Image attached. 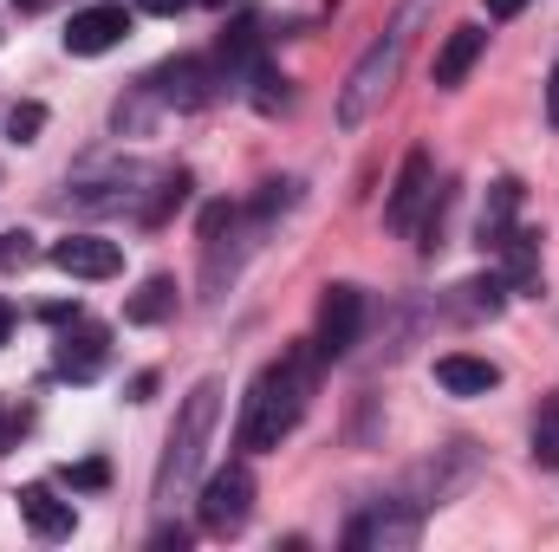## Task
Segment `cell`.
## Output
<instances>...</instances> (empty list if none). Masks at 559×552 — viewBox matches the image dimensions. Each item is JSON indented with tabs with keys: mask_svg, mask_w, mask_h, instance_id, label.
<instances>
[{
	"mask_svg": "<svg viewBox=\"0 0 559 552\" xmlns=\"http://www.w3.org/2000/svg\"><path fill=\"white\" fill-rule=\"evenodd\" d=\"M215 410H222V384L209 377V384L189 391V404H182L176 429H169V448H163V461H156V501H176V494L195 481V468H202V455H209V435H215Z\"/></svg>",
	"mask_w": 559,
	"mask_h": 552,
	"instance_id": "obj_2",
	"label": "cell"
},
{
	"mask_svg": "<svg viewBox=\"0 0 559 552\" xmlns=\"http://www.w3.org/2000/svg\"><path fill=\"white\" fill-rule=\"evenodd\" d=\"M131 33V7H85V13H72V26H66V52H79V59H98V52H111L118 39Z\"/></svg>",
	"mask_w": 559,
	"mask_h": 552,
	"instance_id": "obj_6",
	"label": "cell"
},
{
	"mask_svg": "<svg viewBox=\"0 0 559 552\" xmlns=\"http://www.w3.org/2000/svg\"><path fill=\"white\" fill-rule=\"evenodd\" d=\"M306 391H312V364H306V351H286L280 364H267V371L254 377V391L241 397L235 442H241L248 455H267V448H280V442L293 435L299 410H306Z\"/></svg>",
	"mask_w": 559,
	"mask_h": 552,
	"instance_id": "obj_1",
	"label": "cell"
},
{
	"mask_svg": "<svg viewBox=\"0 0 559 552\" xmlns=\"http://www.w3.org/2000/svg\"><path fill=\"white\" fill-rule=\"evenodd\" d=\"M436 384H442L449 397H488V391L501 384V371H495L488 358H468V351H449V358H436Z\"/></svg>",
	"mask_w": 559,
	"mask_h": 552,
	"instance_id": "obj_14",
	"label": "cell"
},
{
	"mask_svg": "<svg viewBox=\"0 0 559 552\" xmlns=\"http://www.w3.org/2000/svg\"><path fill=\"white\" fill-rule=\"evenodd\" d=\"M105 481H111V468H105L98 455H92V461H72V468H66V488H72V494H98Z\"/></svg>",
	"mask_w": 559,
	"mask_h": 552,
	"instance_id": "obj_23",
	"label": "cell"
},
{
	"mask_svg": "<svg viewBox=\"0 0 559 552\" xmlns=\"http://www.w3.org/2000/svg\"><path fill=\"white\" fill-rule=\"evenodd\" d=\"M534 461L540 468H559V397H547L540 416H534Z\"/></svg>",
	"mask_w": 559,
	"mask_h": 552,
	"instance_id": "obj_19",
	"label": "cell"
},
{
	"mask_svg": "<svg viewBox=\"0 0 559 552\" xmlns=\"http://www.w3.org/2000/svg\"><path fill=\"white\" fill-rule=\"evenodd\" d=\"M436 195V176H429V149H411L404 156V169H397V189H391V202H384V221L391 228H417V208Z\"/></svg>",
	"mask_w": 559,
	"mask_h": 552,
	"instance_id": "obj_8",
	"label": "cell"
},
{
	"mask_svg": "<svg viewBox=\"0 0 559 552\" xmlns=\"http://www.w3.org/2000/svg\"><path fill=\"white\" fill-rule=\"evenodd\" d=\"M417 13H423V7L411 0V13H404V20H397V26H391L365 59H358V65H352V79H345V92H338V124H345V131H352V124H365V118L378 111V98L391 92V79H397V65H404V52H411Z\"/></svg>",
	"mask_w": 559,
	"mask_h": 552,
	"instance_id": "obj_3",
	"label": "cell"
},
{
	"mask_svg": "<svg viewBox=\"0 0 559 552\" xmlns=\"http://www.w3.org/2000/svg\"><path fill=\"white\" fill-rule=\"evenodd\" d=\"M169 312H176V279H169V274L143 279L138 292H131V305H124V319H131V325H163Z\"/></svg>",
	"mask_w": 559,
	"mask_h": 552,
	"instance_id": "obj_18",
	"label": "cell"
},
{
	"mask_svg": "<svg viewBox=\"0 0 559 552\" xmlns=\"http://www.w3.org/2000/svg\"><path fill=\"white\" fill-rule=\"evenodd\" d=\"M534 0H488V20H514V13H527Z\"/></svg>",
	"mask_w": 559,
	"mask_h": 552,
	"instance_id": "obj_25",
	"label": "cell"
},
{
	"mask_svg": "<svg viewBox=\"0 0 559 552\" xmlns=\"http://www.w3.org/2000/svg\"><path fill=\"white\" fill-rule=\"evenodd\" d=\"M26 261H33V235L26 228H7L0 235V274H20Z\"/></svg>",
	"mask_w": 559,
	"mask_h": 552,
	"instance_id": "obj_24",
	"label": "cell"
},
{
	"mask_svg": "<svg viewBox=\"0 0 559 552\" xmlns=\"http://www.w3.org/2000/svg\"><path fill=\"white\" fill-rule=\"evenodd\" d=\"M52 267L72 279H111L124 267V248L105 235H66V241H52Z\"/></svg>",
	"mask_w": 559,
	"mask_h": 552,
	"instance_id": "obj_7",
	"label": "cell"
},
{
	"mask_svg": "<svg viewBox=\"0 0 559 552\" xmlns=\"http://www.w3.org/2000/svg\"><path fill=\"white\" fill-rule=\"evenodd\" d=\"M547 118H554V124H559V65H554V72H547Z\"/></svg>",
	"mask_w": 559,
	"mask_h": 552,
	"instance_id": "obj_28",
	"label": "cell"
},
{
	"mask_svg": "<svg viewBox=\"0 0 559 552\" xmlns=\"http://www.w3.org/2000/svg\"><path fill=\"white\" fill-rule=\"evenodd\" d=\"M52 371H59V377H72V384H92V377L105 371V332H98V325H85L79 338L66 332V338H59V351H52Z\"/></svg>",
	"mask_w": 559,
	"mask_h": 552,
	"instance_id": "obj_13",
	"label": "cell"
},
{
	"mask_svg": "<svg viewBox=\"0 0 559 552\" xmlns=\"http://www.w3.org/2000/svg\"><path fill=\"white\" fill-rule=\"evenodd\" d=\"M215 7H228V0H215Z\"/></svg>",
	"mask_w": 559,
	"mask_h": 552,
	"instance_id": "obj_31",
	"label": "cell"
},
{
	"mask_svg": "<svg viewBox=\"0 0 559 552\" xmlns=\"http://www.w3.org/2000/svg\"><path fill=\"white\" fill-rule=\"evenodd\" d=\"M514 208H521V182H495V189H488V208H481V228H475L488 254L514 235Z\"/></svg>",
	"mask_w": 559,
	"mask_h": 552,
	"instance_id": "obj_16",
	"label": "cell"
},
{
	"mask_svg": "<svg viewBox=\"0 0 559 552\" xmlns=\"http://www.w3.org/2000/svg\"><path fill=\"white\" fill-rule=\"evenodd\" d=\"M20 520L39 533V540H66L72 527H79V514H72V501H59L46 481H33V488H20Z\"/></svg>",
	"mask_w": 559,
	"mask_h": 552,
	"instance_id": "obj_9",
	"label": "cell"
},
{
	"mask_svg": "<svg viewBox=\"0 0 559 552\" xmlns=\"http://www.w3.org/2000/svg\"><path fill=\"white\" fill-rule=\"evenodd\" d=\"M481 52H488V33H481V26H455V33L442 39V52H436V85H442V92H455V85L475 72V59H481Z\"/></svg>",
	"mask_w": 559,
	"mask_h": 552,
	"instance_id": "obj_12",
	"label": "cell"
},
{
	"mask_svg": "<svg viewBox=\"0 0 559 552\" xmlns=\"http://www.w3.org/2000/svg\"><path fill=\"white\" fill-rule=\"evenodd\" d=\"M209 85H215V72H209L202 59H176V65H163V72H156V98H163V105H176V111L209 105Z\"/></svg>",
	"mask_w": 559,
	"mask_h": 552,
	"instance_id": "obj_11",
	"label": "cell"
},
{
	"mask_svg": "<svg viewBox=\"0 0 559 552\" xmlns=\"http://www.w3.org/2000/svg\"><path fill=\"white\" fill-rule=\"evenodd\" d=\"M189 0H138V13H182Z\"/></svg>",
	"mask_w": 559,
	"mask_h": 552,
	"instance_id": "obj_27",
	"label": "cell"
},
{
	"mask_svg": "<svg viewBox=\"0 0 559 552\" xmlns=\"http://www.w3.org/2000/svg\"><path fill=\"white\" fill-rule=\"evenodd\" d=\"M189 202V176H163V189H156V202L143 208V221L156 228V221H169V208H182Z\"/></svg>",
	"mask_w": 559,
	"mask_h": 552,
	"instance_id": "obj_21",
	"label": "cell"
},
{
	"mask_svg": "<svg viewBox=\"0 0 559 552\" xmlns=\"http://www.w3.org/2000/svg\"><path fill=\"white\" fill-rule=\"evenodd\" d=\"M358 325H365V292L358 286H332L319 299V338H312V351L319 358H345L358 345Z\"/></svg>",
	"mask_w": 559,
	"mask_h": 552,
	"instance_id": "obj_5",
	"label": "cell"
},
{
	"mask_svg": "<svg viewBox=\"0 0 559 552\" xmlns=\"http://www.w3.org/2000/svg\"><path fill=\"white\" fill-rule=\"evenodd\" d=\"M254 105H261V111H286V105H293L286 79H280V72H267V65H254Z\"/></svg>",
	"mask_w": 559,
	"mask_h": 552,
	"instance_id": "obj_22",
	"label": "cell"
},
{
	"mask_svg": "<svg viewBox=\"0 0 559 552\" xmlns=\"http://www.w3.org/2000/svg\"><path fill=\"white\" fill-rule=\"evenodd\" d=\"M79 319H85L79 305H46V325H79Z\"/></svg>",
	"mask_w": 559,
	"mask_h": 552,
	"instance_id": "obj_26",
	"label": "cell"
},
{
	"mask_svg": "<svg viewBox=\"0 0 559 552\" xmlns=\"http://www.w3.org/2000/svg\"><path fill=\"white\" fill-rule=\"evenodd\" d=\"M7 435H13V429H7V416H0V448H7Z\"/></svg>",
	"mask_w": 559,
	"mask_h": 552,
	"instance_id": "obj_30",
	"label": "cell"
},
{
	"mask_svg": "<svg viewBox=\"0 0 559 552\" xmlns=\"http://www.w3.org/2000/svg\"><path fill=\"white\" fill-rule=\"evenodd\" d=\"M495 254H501V274H508L514 292H534V286H540V235H534V228H514Z\"/></svg>",
	"mask_w": 559,
	"mask_h": 552,
	"instance_id": "obj_15",
	"label": "cell"
},
{
	"mask_svg": "<svg viewBox=\"0 0 559 552\" xmlns=\"http://www.w3.org/2000/svg\"><path fill=\"white\" fill-rule=\"evenodd\" d=\"M417 533H423L417 514L378 507V514H365V520H352V527H345V547H417Z\"/></svg>",
	"mask_w": 559,
	"mask_h": 552,
	"instance_id": "obj_10",
	"label": "cell"
},
{
	"mask_svg": "<svg viewBox=\"0 0 559 552\" xmlns=\"http://www.w3.org/2000/svg\"><path fill=\"white\" fill-rule=\"evenodd\" d=\"M39 131H46V105H33V98H26V105H13V111H7V143H33Z\"/></svg>",
	"mask_w": 559,
	"mask_h": 552,
	"instance_id": "obj_20",
	"label": "cell"
},
{
	"mask_svg": "<svg viewBox=\"0 0 559 552\" xmlns=\"http://www.w3.org/2000/svg\"><path fill=\"white\" fill-rule=\"evenodd\" d=\"M202 533H215V540H228V533H241L248 527V514H254V475L235 461V468H215L209 475V488H202Z\"/></svg>",
	"mask_w": 559,
	"mask_h": 552,
	"instance_id": "obj_4",
	"label": "cell"
},
{
	"mask_svg": "<svg viewBox=\"0 0 559 552\" xmlns=\"http://www.w3.org/2000/svg\"><path fill=\"white\" fill-rule=\"evenodd\" d=\"M222 79H241V72H254L261 65V26L254 20H235L228 33H222Z\"/></svg>",
	"mask_w": 559,
	"mask_h": 552,
	"instance_id": "obj_17",
	"label": "cell"
},
{
	"mask_svg": "<svg viewBox=\"0 0 559 552\" xmlns=\"http://www.w3.org/2000/svg\"><path fill=\"white\" fill-rule=\"evenodd\" d=\"M7 338H13V305L0 299V345H7Z\"/></svg>",
	"mask_w": 559,
	"mask_h": 552,
	"instance_id": "obj_29",
	"label": "cell"
}]
</instances>
